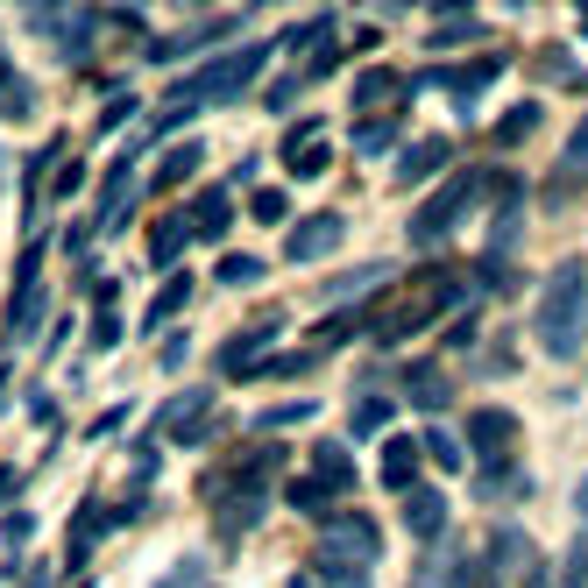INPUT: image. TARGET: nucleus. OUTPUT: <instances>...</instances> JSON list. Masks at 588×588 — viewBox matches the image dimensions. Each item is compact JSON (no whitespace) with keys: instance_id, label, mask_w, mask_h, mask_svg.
<instances>
[{"instance_id":"nucleus-1","label":"nucleus","mask_w":588,"mask_h":588,"mask_svg":"<svg viewBox=\"0 0 588 588\" xmlns=\"http://www.w3.org/2000/svg\"><path fill=\"white\" fill-rule=\"evenodd\" d=\"M532 333H539V348H546L553 362L581 355V341H588V256H560V263L546 270Z\"/></svg>"},{"instance_id":"nucleus-2","label":"nucleus","mask_w":588,"mask_h":588,"mask_svg":"<svg viewBox=\"0 0 588 588\" xmlns=\"http://www.w3.org/2000/svg\"><path fill=\"white\" fill-rule=\"evenodd\" d=\"M263 64H270V43H241V50H227V57H213V64H199L192 78H178V100L156 114V128H185L199 107H227V100H241L248 86L263 78Z\"/></svg>"},{"instance_id":"nucleus-3","label":"nucleus","mask_w":588,"mask_h":588,"mask_svg":"<svg viewBox=\"0 0 588 588\" xmlns=\"http://www.w3.org/2000/svg\"><path fill=\"white\" fill-rule=\"evenodd\" d=\"M489 192H496V178H489V171H454V178H447L426 206L411 213V227H404V234H411V248H440V241H447V234H454V227H461V220L489 199Z\"/></svg>"},{"instance_id":"nucleus-4","label":"nucleus","mask_w":588,"mask_h":588,"mask_svg":"<svg viewBox=\"0 0 588 588\" xmlns=\"http://www.w3.org/2000/svg\"><path fill=\"white\" fill-rule=\"evenodd\" d=\"M376 553H383L376 518H362V511H326V518H319V553H312V567L369 574V567H376Z\"/></svg>"},{"instance_id":"nucleus-5","label":"nucleus","mask_w":588,"mask_h":588,"mask_svg":"<svg viewBox=\"0 0 588 588\" xmlns=\"http://www.w3.org/2000/svg\"><path fill=\"white\" fill-rule=\"evenodd\" d=\"M277 341H284V312H270V319H256V326L227 333V341L213 348V376H256V369L270 362Z\"/></svg>"},{"instance_id":"nucleus-6","label":"nucleus","mask_w":588,"mask_h":588,"mask_svg":"<svg viewBox=\"0 0 588 588\" xmlns=\"http://www.w3.org/2000/svg\"><path fill=\"white\" fill-rule=\"evenodd\" d=\"M468 454H475V468H503V461H518V411L482 404V411L468 418Z\"/></svg>"},{"instance_id":"nucleus-7","label":"nucleus","mask_w":588,"mask_h":588,"mask_svg":"<svg viewBox=\"0 0 588 588\" xmlns=\"http://www.w3.org/2000/svg\"><path fill=\"white\" fill-rule=\"evenodd\" d=\"M213 418V383H199V390H178L171 404H163L156 418H149V440H171V447H185V433H199Z\"/></svg>"},{"instance_id":"nucleus-8","label":"nucleus","mask_w":588,"mask_h":588,"mask_svg":"<svg viewBox=\"0 0 588 588\" xmlns=\"http://www.w3.org/2000/svg\"><path fill=\"white\" fill-rule=\"evenodd\" d=\"M348 241V213H305L291 234H284V263H319Z\"/></svg>"},{"instance_id":"nucleus-9","label":"nucleus","mask_w":588,"mask_h":588,"mask_svg":"<svg viewBox=\"0 0 588 588\" xmlns=\"http://www.w3.org/2000/svg\"><path fill=\"white\" fill-rule=\"evenodd\" d=\"M234 29H248L241 8H234V15H206V22H192L185 36H156V43H142V57H149V64H178L185 50H213V43L234 36Z\"/></svg>"},{"instance_id":"nucleus-10","label":"nucleus","mask_w":588,"mask_h":588,"mask_svg":"<svg viewBox=\"0 0 588 588\" xmlns=\"http://www.w3.org/2000/svg\"><path fill=\"white\" fill-rule=\"evenodd\" d=\"M128 192H135V149L114 156V171L100 185V213H93V234H121L128 227Z\"/></svg>"},{"instance_id":"nucleus-11","label":"nucleus","mask_w":588,"mask_h":588,"mask_svg":"<svg viewBox=\"0 0 588 588\" xmlns=\"http://www.w3.org/2000/svg\"><path fill=\"white\" fill-rule=\"evenodd\" d=\"M418 454H426V447H418V433H390L383 454H376V482L397 489V496H411V489H418Z\"/></svg>"},{"instance_id":"nucleus-12","label":"nucleus","mask_w":588,"mask_h":588,"mask_svg":"<svg viewBox=\"0 0 588 588\" xmlns=\"http://www.w3.org/2000/svg\"><path fill=\"white\" fill-rule=\"evenodd\" d=\"M114 532V503H100V496H86L71 511V553H64V567H86L93 560V546Z\"/></svg>"},{"instance_id":"nucleus-13","label":"nucleus","mask_w":588,"mask_h":588,"mask_svg":"<svg viewBox=\"0 0 588 588\" xmlns=\"http://www.w3.org/2000/svg\"><path fill=\"white\" fill-rule=\"evenodd\" d=\"M404 532H411L418 546H440V539H447V496L418 482V489L404 496Z\"/></svg>"},{"instance_id":"nucleus-14","label":"nucleus","mask_w":588,"mask_h":588,"mask_svg":"<svg viewBox=\"0 0 588 588\" xmlns=\"http://www.w3.org/2000/svg\"><path fill=\"white\" fill-rule=\"evenodd\" d=\"M192 248V220L185 213H163L156 227H149V263L142 270H156V277H178V256Z\"/></svg>"},{"instance_id":"nucleus-15","label":"nucleus","mask_w":588,"mask_h":588,"mask_svg":"<svg viewBox=\"0 0 588 588\" xmlns=\"http://www.w3.org/2000/svg\"><path fill=\"white\" fill-rule=\"evenodd\" d=\"M305 468H312V482H319L326 496H348V489H355V461H348L341 440H312V447H305Z\"/></svg>"},{"instance_id":"nucleus-16","label":"nucleus","mask_w":588,"mask_h":588,"mask_svg":"<svg viewBox=\"0 0 588 588\" xmlns=\"http://www.w3.org/2000/svg\"><path fill=\"white\" fill-rule=\"evenodd\" d=\"M192 291H199V284H192L185 270H178V277H163V284H156V298L142 305V319H135V333H163V326H171L178 312H192Z\"/></svg>"},{"instance_id":"nucleus-17","label":"nucleus","mask_w":588,"mask_h":588,"mask_svg":"<svg viewBox=\"0 0 588 588\" xmlns=\"http://www.w3.org/2000/svg\"><path fill=\"white\" fill-rule=\"evenodd\" d=\"M185 220H192V241H227V227H234V192H227V185H206V192L185 206Z\"/></svg>"},{"instance_id":"nucleus-18","label":"nucleus","mask_w":588,"mask_h":588,"mask_svg":"<svg viewBox=\"0 0 588 588\" xmlns=\"http://www.w3.org/2000/svg\"><path fill=\"white\" fill-rule=\"evenodd\" d=\"M397 93H404V78H397V71H383V64L355 71V93H348V100H355V121H376Z\"/></svg>"},{"instance_id":"nucleus-19","label":"nucleus","mask_w":588,"mask_h":588,"mask_svg":"<svg viewBox=\"0 0 588 588\" xmlns=\"http://www.w3.org/2000/svg\"><path fill=\"white\" fill-rule=\"evenodd\" d=\"M404 397H411V411H426V418H440V411L454 404V383H447V369H433V362H418V369H404Z\"/></svg>"},{"instance_id":"nucleus-20","label":"nucleus","mask_w":588,"mask_h":588,"mask_svg":"<svg viewBox=\"0 0 588 588\" xmlns=\"http://www.w3.org/2000/svg\"><path fill=\"white\" fill-rule=\"evenodd\" d=\"M454 163V142L447 135H426V142H411L404 156H397V185H418V178H440Z\"/></svg>"},{"instance_id":"nucleus-21","label":"nucleus","mask_w":588,"mask_h":588,"mask_svg":"<svg viewBox=\"0 0 588 588\" xmlns=\"http://www.w3.org/2000/svg\"><path fill=\"white\" fill-rule=\"evenodd\" d=\"M199 163H206V142H199V135H192V142H171V156L149 171V192H178V185H192Z\"/></svg>"},{"instance_id":"nucleus-22","label":"nucleus","mask_w":588,"mask_h":588,"mask_svg":"<svg viewBox=\"0 0 588 588\" xmlns=\"http://www.w3.org/2000/svg\"><path fill=\"white\" fill-rule=\"evenodd\" d=\"M525 560H532L525 532H518V525H496V532H489V546H482V581L496 588V574H511V567H525Z\"/></svg>"},{"instance_id":"nucleus-23","label":"nucleus","mask_w":588,"mask_h":588,"mask_svg":"<svg viewBox=\"0 0 588 588\" xmlns=\"http://www.w3.org/2000/svg\"><path fill=\"white\" fill-rule=\"evenodd\" d=\"M489 29H482V15H468V8H433V36H426V50H461V43H482Z\"/></svg>"},{"instance_id":"nucleus-24","label":"nucleus","mask_w":588,"mask_h":588,"mask_svg":"<svg viewBox=\"0 0 588 588\" xmlns=\"http://www.w3.org/2000/svg\"><path fill=\"white\" fill-rule=\"evenodd\" d=\"M376 319H383L376 305H341V312H333V319H319V341H312V348L326 355V348H341V341H355V333H376Z\"/></svg>"},{"instance_id":"nucleus-25","label":"nucleus","mask_w":588,"mask_h":588,"mask_svg":"<svg viewBox=\"0 0 588 588\" xmlns=\"http://www.w3.org/2000/svg\"><path fill=\"white\" fill-rule=\"evenodd\" d=\"M475 496L482 503H511V496H532V475L518 461H503V468H475Z\"/></svg>"},{"instance_id":"nucleus-26","label":"nucleus","mask_w":588,"mask_h":588,"mask_svg":"<svg viewBox=\"0 0 588 588\" xmlns=\"http://www.w3.org/2000/svg\"><path fill=\"white\" fill-rule=\"evenodd\" d=\"M43 312H50L43 284H22L15 305H8V348H15V341H36V319H43Z\"/></svg>"},{"instance_id":"nucleus-27","label":"nucleus","mask_w":588,"mask_h":588,"mask_svg":"<svg viewBox=\"0 0 588 588\" xmlns=\"http://www.w3.org/2000/svg\"><path fill=\"white\" fill-rule=\"evenodd\" d=\"M333 29H341V22H333V15H312V22H291V29H284V50H291V57H305V50H312V57H326V50H333Z\"/></svg>"},{"instance_id":"nucleus-28","label":"nucleus","mask_w":588,"mask_h":588,"mask_svg":"<svg viewBox=\"0 0 588 588\" xmlns=\"http://www.w3.org/2000/svg\"><path fill=\"white\" fill-rule=\"evenodd\" d=\"M539 135V100H518L511 114H496V149H518Z\"/></svg>"},{"instance_id":"nucleus-29","label":"nucleus","mask_w":588,"mask_h":588,"mask_svg":"<svg viewBox=\"0 0 588 588\" xmlns=\"http://www.w3.org/2000/svg\"><path fill=\"white\" fill-rule=\"evenodd\" d=\"M397 135H404V121H397V114L355 121V156H383V149H397Z\"/></svg>"},{"instance_id":"nucleus-30","label":"nucleus","mask_w":588,"mask_h":588,"mask_svg":"<svg viewBox=\"0 0 588 588\" xmlns=\"http://www.w3.org/2000/svg\"><path fill=\"white\" fill-rule=\"evenodd\" d=\"M390 411H397V404H390L383 390H369V397H355V411H348V433H355V440H369V433H383V426H390Z\"/></svg>"},{"instance_id":"nucleus-31","label":"nucleus","mask_w":588,"mask_h":588,"mask_svg":"<svg viewBox=\"0 0 588 588\" xmlns=\"http://www.w3.org/2000/svg\"><path fill=\"white\" fill-rule=\"evenodd\" d=\"M312 397H291V404H270V411H256V433H284V426H312Z\"/></svg>"},{"instance_id":"nucleus-32","label":"nucleus","mask_w":588,"mask_h":588,"mask_svg":"<svg viewBox=\"0 0 588 588\" xmlns=\"http://www.w3.org/2000/svg\"><path fill=\"white\" fill-rule=\"evenodd\" d=\"M312 369H319V348H291V355H270L256 376L263 383H291V376H312Z\"/></svg>"},{"instance_id":"nucleus-33","label":"nucleus","mask_w":588,"mask_h":588,"mask_svg":"<svg viewBox=\"0 0 588 588\" xmlns=\"http://www.w3.org/2000/svg\"><path fill=\"white\" fill-rule=\"evenodd\" d=\"M248 213H256L263 227H284V220H291V192H277V185H256V192H248Z\"/></svg>"},{"instance_id":"nucleus-34","label":"nucleus","mask_w":588,"mask_h":588,"mask_svg":"<svg viewBox=\"0 0 588 588\" xmlns=\"http://www.w3.org/2000/svg\"><path fill=\"white\" fill-rule=\"evenodd\" d=\"M213 277H220L227 291H241V284H263V277H270V263H263V256H227Z\"/></svg>"},{"instance_id":"nucleus-35","label":"nucleus","mask_w":588,"mask_h":588,"mask_svg":"<svg viewBox=\"0 0 588 588\" xmlns=\"http://www.w3.org/2000/svg\"><path fill=\"white\" fill-rule=\"evenodd\" d=\"M284 503H291V511H298V518H326V489H319L312 475H298V482L284 489Z\"/></svg>"},{"instance_id":"nucleus-36","label":"nucleus","mask_w":588,"mask_h":588,"mask_svg":"<svg viewBox=\"0 0 588 588\" xmlns=\"http://www.w3.org/2000/svg\"><path fill=\"white\" fill-rule=\"evenodd\" d=\"M298 93H305V78H298V71H284V78H270V86H263V107H270V114H291V107H298Z\"/></svg>"},{"instance_id":"nucleus-37","label":"nucleus","mask_w":588,"mask_h":588,"mask_svg":"<svg viewBox=\"0 0 588 588\" xmlns=\"http://www.w3.org/2000/svg\"><path fill=\"white\" fill-rule=\"evenodd\" d=\"M418 447H426V461H440V468H461V461H468V447H461L454 433H426Z\"/></svg>"},{"instance_id":"nucleus-38","label":"nucleus","mask_w":588,"mask_h":588,"mask_svg":"<svg viewBox=\"0 0 588 588\" xmlns=\"http://www.w3.org/2000/svg\"><path fill=\"white\" fill-rule=\"evenodd\" d=\"M539 78H560V86H574L581 71H574V57H567V50L553 43V50H539Z\"/></svg>"},{"instance_id":"nucleus-39","label":"nucleus","mask_w":588,"mask_h":588,"mask_svg":"<svg viewBox=\"0 0 588 588\" xmlns=\"http://www.w3.org/2000/svg\"><path fill=\"white\" fill-rule=\"evenodd\" d=\"M0 114H8V121L15 114H36V86H29V78H15V86L0 93Z\"/></svg>"},{"instance_id":"nucleus-40","label":"nucleus","mask_w":588,"mask_h":588,"mask_svg":"<svg viewBox=\"0 0 588 588\" xmlns=\"http://www.w3.org/2000/svg\"><path fill=\"white\" fill-rule=\"evenodd\" d=\"M121 333H128V326H121V312H114V305H107V312H93V348H121Z\"/></svg>"},{"instance_id":"nucleus-41","label":"nucleus","mask_w":588,"mask_h":588,"mask_svg":"<svg viewBox=\"0 0 588 588\" xmlns=\"http://www.w3.org/2000/svg\"><path fill=\"white\" fill-rule=\"evenodd\" d=\"M560 171H567V178H581V171H588V121H581V128L567 135V156H560Z\"/></svg>"},{"instance_id":"nucleus-42","label":"nucleus","mask_w":588,"mask_h":588,"mask_svg":"<svg viewBox=\"0 0 588 588\" xmlns=\"http://www.w3.org/2000/svg\"><path fill=\"white\" fill-rule=\"evenodd\" d=\"M156 588H206V560H178V567L163 574Z\"/></svg>"},{"instance_id":"nucleus-43","label":"nucleus","mask_w":588,"mask_h":588,"mask_svg":"<svg viewBox=\"0 0 588 588\" xmlns=\"http://www.w3.org/2000/svg\"><path fill=\"white\" fill-rule=\"evenodd\" d=\"M560 588H588V539H574V553L560 567Z\"/></svg>"},{"instance_id":"nucleus-44","label":"nucleus","mask_w":588,"mask_h":588,"mask_svg":"<svg viewBox=\"0 0 588 588\" xmlns=\"http://www.w3.org/2000/svg\"><path fill=\"white\" fill-rule=\"evenodd\" d=\"M128 426V404H114V411H100L93 426H86V440H107V433H121Z\"/></svg>"},{"instance_id":"nucleus-45","label":"nucleus","mask_w":588,"mask_h":588,"mask_svg":"<svg viewBox=\"0 0 588 588\" xmlns=\"http://www.w3.org/2000/svg\"><path fill=\"white\" fill-rule=\"evenodd\" d=\"M29 539H36V518H29V511H15V518H8V546H15V560H22V546H29Z\"/></svg>"},{"instance_id":"nucleus-46","label":"nucleus","mask_w":588,"mask_h":588,"mask_svg":"<svg viewBox=\"0 0 588 588\" xmlns=\"http://www.w3.org/2000/svg\"><path fill=\"white\" fill-rule=\"evenodd\" d=\"M78 185H86V163H64V171H57V185H50V199H71Z\"/></svg>"},{"instance_id":"nucleus-47","label":"nucleus","mask_w":588,"mask_h":588,"mask_svg":"<svg viewBox=\"0 0 588 588\" xmlns=\"http://www.w3.org/2000/svg\"><path fill=\"white\" fill-rule=\"evenodd\" d=\"M447 348H475V312H454V326H447Z\"/></svg>"},{"instance_id":"nucleus-48","label":"nucleus","mask_w":588,"mask_h":588,"mask_svg":"<svg viewBox=\"0 0 588 588\" xmlns=\"http://www.w3.org/2000/svg\"><path fill=\"white\" fill-rule=\"evenodd\" d=\"M185 355H192V341H185V333H171V341H163V369H185Z\"/></svg>"},{"instance_id":"nucleus-49","label":"nucleus","mask_w":588,"mask_h":588,"mask_svg":"<svg viewBox=\"0 0 588 588\" xmlns=\"http://www.w3.org/2000/svg\"><path fill=\"white\" fill-rule=\"evenodd\" d=\"M128 114H135V100H114V107H107V114H100V135H114V128H121V121H128Z\"/></svg>"},{"instance_id":"nucleus-50","label":"nucleus","mask_w":588,"mask_h":588,"mask_svg":"<svg viewBox=\"0 0 588 588\" xmlns=\"http://www.w3.org/2000/svg\"><path fill=\"white\" fill-rule=\"evenodd\" d=\"M525 588H553V581H546V560H539V553L525 560Z\"/></svg>"},{"instance_id":"nucleus-51","label":"nucleus","mask_w":588,"mask_h":588,"mask_svg":"<svg viewBox=\"0 0 588 588\" xmlns=\"http://www.w3.org/2000/svg\"><path fill=\"white\" fill-rule=\"evenodd\" d=\"M574 518L588 525V475H581V489H574Z\"/></svg>"},{"instance_id":"nucleus-52","label":"nucleus","mask_w":588,"mask_h":588,"mask_svg":"<svg viewBox=\"0 0 588 588\" xmlns=\"http://www.w3.org/2000/svg\"><path fill=\"white\" fill-rule=\"evenodd\" d=\"M15 496V468H0V503H8Z\"/></svg>"},{"instance_id":"nucleus-53","label":"nucleus","mask_w":588,"mask_h":588,"mask_svg":"<svg viewBox=\"0 0 588 588\" xmlns=\"http://www.w3.org/2000/svg\"><path fill=\"white\" fill-rule=\"evenodd\" d=\"M8 86H15V71H8V57H0V93H8Z\"/></svg>"},{"instance_id":"nucleus-54","label":"nucleus","mask_w":588,"mask_h":588,"mask_svg":"<svg viewBox=\"0 0 588 588\" xmlns=\"http://www.w3.org/2000/svg\"><path fill=\"white\" fill-rule=\"evenodd\" d=\"M574 22H581V36H588V8H581V15H574Z\"/></svg>"}]
</instances>
